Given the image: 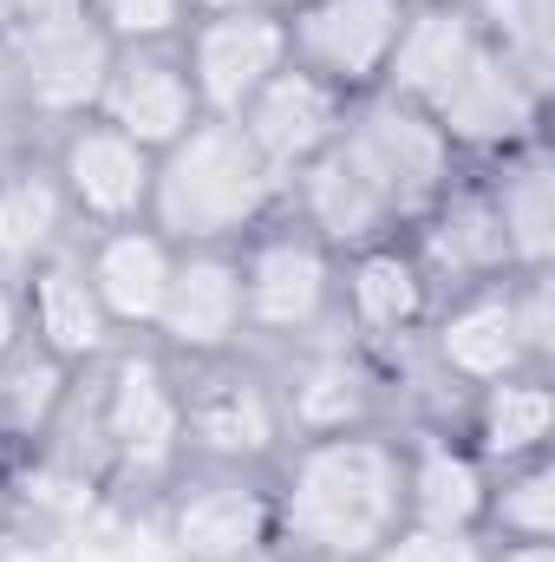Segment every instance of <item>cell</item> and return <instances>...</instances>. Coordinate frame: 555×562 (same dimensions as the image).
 Returning a JSON list of instances; mask_svg holds the SVG:
<instances>
[{
  "mask_svg": "<svg viewBox=\"0 0 555 562\" xmlns=\"http://www.w3.org/2000/svg\"><path fill=\"white\" fill-rule=\"evenodd\" d=\"M112 431H118V445H125L132 458H157V451H163V445L177 438V400L163 393L157 367L132 360V367L118 373V400H112Z\"/></svg>",
  "mask_w": 555,
  "mask_h": 562,
  "instance_id": "ffe728a7",
  "label": "cell"
},
{
  "mask_svg": "<svg viewBox=\"0 0 555 562\" xmlns=\"http://www.w3.org/2000/svg\"><path fill=\"white\" fill-rule=\"evenodd\" d=\"M20 72L39 105H86V99H99V86L112 72V33L86 13L33 20L20 40Z\"/></svg>",
  "mask_w": 555,
  "mask_h": 562,
  "instance_id": "ba28073f",
  "label": "cell"
},
{
  "mask_svg": "<svg viewBox=\"0 0 555 562\" xmlns=\"http://www.w3.org/2000/svg\"><path fill=\"white\" fill-rule=\"evenodd\" d=\"M490 13V53L543 99V79H550V33H555V0H484Z\"/></svg>",
  "mask_w": 555,
  "mask_h": 562,
  "instance_id": "d6986e66",
  "label": "cell"
},
{
  "mask_svg": "<svg viewBox=\"0 0 555 562\" xmlns=\"http://www.w3.org/2000/svg\"><path fill=\"white\" fill-rule=\"evenodd\" d=\"M242 301L269 321V327H301L320 314L327 301V262L314 243H269L249 276H242Z\"/></svg>",
  "mask_w": 555,
  "mask_h": 562,
  "instance_id": "4fadbf2b",
  "label": "cell"
},
{
  "mask_svg": "<svg viewBox=\"0 0 555 562\" xmlns=\"http://www.w3.org/2000/svg\"><path fill=\"white\" fill-rule=\"evenodd\" d=\"M33 307H39V334L59 360H79V353H99L105 347V301L99 288L72 269H46L33 281Z\"/></svg>",
  "mask_w": 555,
  "mask_h": 562,
  "instance_id": "9a60e30c",
  "label": "cell"
},
{
  "mask_svg": "<svg viewBox=\"0 0 555 562\" xmlns=\"http://www.w3.org/2000/svg\"><path fill=\"white\" fill-rule=\"evenodd\" d=\"M497 223H503V243H510V256H523V262H543L550 256V164H523L517 177H510V190H503V203H497Z\"/></svg>",
  "mask_w": 555,
  "mask_h": 562,
  "instance_id": "cb8c5ba5",
  "label": "cell"
},
{
  "mask_svg": "<svg viewBox=\"0 0 555 562\" xmlns=\"http://www.w3.org/2000/svg\"><path fill=\"white\" fill-rule=\"evenodd\" d=\"M13 386H20V393H13L20 419H26V413H46V400H53V367H20Z\"/></svg>",
  "mask_w": 555,
  "mask_h": 562,
  "instance_id": "1f68e13d",
  "label": "cell"
},
{
  "mask_svg": "<svg viewBox=\"0 0 555 562\" xmlns=\"http://www.w3.org/2000/svg\"><path fill=\"white\" fill-rule=\"evenodd\" d=\"M406 504L418 510L424 530H464L484 510V477L464 451H424L418 471L406 477Z\"/></svg>",
  "mask_w": 555,
  "mask_h": 562,
  "instance_id": "ac0fdd59",
  "label": "cell"
},
{
  "mask_svg": "<svg viewBox=\"0 0 555 562\" xmlns=\"http://www.w3.org/2000/svg\"><path fill=\"white\" fill-rule=\"evenodd\" d=\"M477 53H484V33H477L464 13L424 7V13H406L399 46H393V59H386V79L406 92V105H424V112H431V105L477 66Z\"/></svg>",
  "mask_w": 555,
  "mask_h": 562,
  "instance_id": "9c48e42d",
  "label": "cell"
},
{
  "mask_svg": "<svg viewBox=\"0 0 555 562\" xmlns=\"http://www.w3.org/2000/svg\"><path fill=\"white\" fill-rule=\"evenodd\" d=\"M503 562H555L550 543H517V550H503Z\"/></svg>",
  "mask_w": 555,
  "mask_h": 562,
  "instance_id": "836d02e7",
  "label": "cell"
},
{
  "mask_svg": "<svg viewBox=\"0 0 555 562\" xmlns=\"http://www.w3.org/2000/svg\"><path fill=\"white\" fill-rule=\"evenodd\" d=\"M236 314H242V269H229L216 256H190L183 269H170L157 321L170 327L177 347H216V340H229Z\"/></svg>",
  "mask_w": 555,
  "mask_h": 562,
  "instance_id": "7c38bea8",
  "label": "cell"
},
{
  "mask_svg": "<svg viewBox=\"0 0 555 562\" xmlns=\"http://www.w3.org/2000/svg\"><path fill=\"white\" fill-rule=\"evenodd\" d=\"M314 216H320V229H333V236H366V229H380L393 210H386V196L360 177V164H353L347 150H333V157L314 170Z\"/></svg>",
  "mask_w": 555,
  "mask_h": 562,
  "instance_id": "44dd1931",
  "label": "cell"
},
{
  "mask_svg": "<svg viewBox=\"0 0 555 562\" xmlns=\"http://www.w3.org/2000/svg\"><path fill=\"white\" fill-rule=\"evenodd\" d=\"M406 26V0H301L287 26V53L301 72L340 86H366L386 72Z\"/></svg>",
  "mask_w": 555,
  "mask_h": 562,
  "instance_id": "3957f363",
  "label": "cell"
},
{
  "mask_svg": "<svg viewBox=\"0 0 555 562\" xmlns=\"http://www.w3.org/2000/svg\"><path fill=\"white\" fill-rule=\"evenodd\" d=\"M406 510V471L386 445L333 438L301 458L287 491V530L320 557H373Z\"/></svg>",
  "mask_w": 555,
  "mask_h": 562,
  "instance_id": "6da1fadb",
  "label": "cell"
},
{
  "mask_svg": "<svg viewBox=\"0 0 555 562\" xmlns=\"http://www.w3.org/2000/svg\"><path fill=\"white\" fill-rule=\"evenodd\" d=\"M53 223H59V196L46 183L20 177L0 190V256H33L53 236Z\"/></svg>",
  "mask_w": 555,
  "mask_h": 562,
  "instance_id": "484cf974",
  "label": "cell"
},
{
  "mask_svg": "<svg viewBox=\"0 0 555 562\" xmlns=\"http://www.w3.org/2000/svg\"><path fill=\"white\" fill-rule=\"evenodd\" d=\"M431 7H444V0H431Z\"/></svg>",
  "mask_w": 555,
  "mask_h": 562,
  "instance_id": "8d00e7d4",
  "label": "cell"
},
{
  "mask_svg": "<svg viewBox=\"0 0 555 562\" xmlns=\"http://www.w3.org/2000/svg\"><path fill=\"white\" fill-rule=\"evenodd\" d=\"M92 7H99V26L112 40H157L183 13V0H92Z\"/></svg>",
  "mask_w": 555,
  "mask_h": 562,
  "instance_id": "f1b7e54d",
  "label": "cell"
},
{
  "mask_svg": "<svg viewBox=\"0 0 555 562\" xmlns=\"http://www.w3.org/2000/svg\"><path fill=\"white\" fill-rule=\"evenodd\" d=\"M79 562H163V543H157L150 530H138V524H105V530L79 550Z\"/></svg>",
  "mask_w": 555,
  "mask_h": 562,
  "instance_id": "f546056e",
  "label": "cell"
},
{
  "mask_svg": "<svg viewBox=\"0 0 555 562\" xmlns=\"http://www.w3.org/2000/svg\"><path fill=\"white\" fill-rule=\"evenodd\" d=\"M170 269H177V262H170V249H163L157 236L125 229V236H112V243L99 249L92 288H99L105 314H118V321H157L163 288H170Z\"/></svg>",
  "mask_w": 555,
  "mask_h": 562,
  "instance_id": "5bb4252c",
  "label": "cell"
},
{
  "mask_svg": "<svg viewBox=\"0 0 555 562\" xmlns=\"http://www.w3.org/2000/svg\"><path fill=\"white\" fill-rule=\"evenodd\" d=\"M444 360L457 373H471V380H503L523 360L510 301H471V307H457L444 321Z\"/></svg>",
  "mask_w": 555,
  "mask_h": 562,
  "instance_id": "e0dca14e",
  "label": "cell"
},
{
  "mask_svg": "<svg viewBox=\"0 0 555 562\" xmlns=\"http://www.w3.org/2000/svg\"><path fill=\"white\" fill-rule=\"evenodd\" d=\"M287 66V26H281L269 7H242V13H216L203 33H196V53H190V86H196V105L236 119L269 79Z\"/></svg>",
  "mask_w": 555,
  "mask_h": 562,
  "instance_id": "277c9868",
  "label": "cell"
},
{
  "mask_svg": "<svg viewBox=\"0 0 555 562\" xmlns=\"http://www.w3.org/2000/svg\"><path fill=\"white\" fill-rule=\"evenodd\" d=\"M530 119H536V92H530L490 46H484L477 66L431 105V125H438L444 138H464V144H503V138H517Z\"/></svg>",
  "mask_w": 555,
  "mask_h": 562,
  "instance_id": "30bf717a",
  "label": "cell"
},
{
  "mask_svg": "<svg viewBox=\"0 0 555 562\" xmlns=\"http://www.w3.org/2000/svg\"><path fill=\"white\" fill-rule=\"evenodd\" d=\"M7 347H13V307L0 301V360H7Z\"/></svg>",
  "mask_w": 555,
  "mask_h": 562,
  "instance_id": "e575fe53",
  "label": "cell"
},
{
  "mask_svg": "<svg viewBox=\"0 0 555 562\" xmlns=\"http://www.w3.org/2000/svg\"><path fill=\"white\" fill-rule=\"evenodd\" d=\"M79 7H86V0H20L26 20H72Z\"/></svg>",
  "mask_w": 555,
  "mask_h": 562,
  "instance_id": "d6a6232c",
  "label": "cell"
},
{
  "mask_svg": "<svg viewBox=\"0 0 555 562\" xmlns=\"http://www.w3.org/2000/svg\"><path fill=\"white\" fill-rule=\"evenodd\" d=\"M294 7H301V0H294Z\"/></svg>",
  "mask_w": 555,
  "mask_h": 562,
  "instance_id": "74e56055",
  "label": "cell"
},
{
  "mask_svg": "<svg viewBox=\"0 0 555 562\" xmlns=\"http://www.w3.org/2000/svg\"><path fill=\"white\" fill-rule=\"evenodd\" d=\"M66 177H72V196L99 216H132L144 196H150V150L132 144L112 125H86L79 138L66 144Z\"/></svg>",
  "mask_w": 555,
  "mask_h": 562,
  "instance_id": "8fae6325",
  "label": "cell"
},
{
  "mask_svg": "<svg viewBox=\"0 0 555 562\" xmlns=\"http://www.w3.org/2000/svg\"><path fill=\"white\" fill-rule=\"evenodd\" d=\"M203 7H216V13H242V7H262V0H203Z\"/></svg>",
  "mask_w": 555,
  "mask_h": 562,
  "instance_id": "d590c367",
  "label": "cell"
},
{
  "mask_svg": "<svg viewBox=\"0 0 555 562\" xmlns=\"http://www.w3.org/2000/svg\"><path fill=\"white\" fill-rule=\"evenodd\" d=\"M438 249H444L451 262H464V269H490V262H503V256H510L503 223H497V210H490V203H457V210L444 216Z\"/></svg>",
  "mask_w": 555,
  "mask_h": 562,
  "instance_id": "4316f807",
  "label": "cell"
},
{
  "mask_svg": "<svg viewBox=\"0 0 555 562\" xmlns=\"http://www.w3.org/2000/svg\"><path fill=\"white\" fill-rule=\"evenodd\" d=\"M236 119H242V132L256 138V150L269 164H301L320 144H333V132H340V92L327 79L301 72V66H281Z\"/></svg>",
  "mask_w": 555,
  "mask_h": 562,
  "instance_id": "52a82bcc",
  "label": "cell"
},
{
  "mask_svg": "<svg viewBox=\"0 0 555 562\" xmlns=\"http://www.w3.org/2000/svg\"><path fill=\"white\" fill-rule=\"evenodd\" d=\"M497 517H503V530H517L523 543H543V537L555 530V477H550V471L517 477V484L503 491Z\"/></svg>",
  "mask_w": 555,
  "mask_h": 562,
  "instance_id": "83f0119b",
  "label": "cell"
},
{
  "mask_svg": "<svg viewBox=\"0 0 555 562\" xmlns=\"http://www.w3.org/2000/svg\"><path fill=\"white\" fill-rule=\"evenodd\" d=\"M196 438L209 445V451H262L269 438H275V419H269V406H262V393L256 386H223V393H209L196 413Z\"/></svg>",
  "mask_w": 555,
  "mask_h": 562,
  "instance_id": "603a6c76",
  "label": "cell"
},
{
  "mask_svg": "<svg viewBox=\"0 0 555 562\" xmlns=\"http://www.w3.org/2000/svg\"><path fill=\"white\" fill-rule=\"evenodd\" d=\"M256 543H262V504L249 491H203L177 517V550L183 557L229 562V557H249Z\"/></svg>",
  "mask_w": 555,
  "mask_h": 562,
  "instance_id": "2e32d148",
  "label": "cell"
},
{
  "mask_svg": "<svg viewBox=\"0 0 555 562\" xmlns=\"http://www.w3.org/2000/svg\"><path fill=\"white\" fill-rule=\"evenodd\" d=\"M340 150H347V157L360 164V177L386 196V210L418 203V196L438 183V170H444V132H438L431 119H418V105H386V112H373Z\"/></svg>",
  "mask_w": 555,
  "mask_h": 562,
  "instance_id": "5b68a950",
  "label": "cell"
},
{
  "mask_svg": "<svg viewBox=\"0 0 555 562\" xmlns=\"http://www.w3.org/2000/svg\"><path fill=\"white\" fill-rule=\"evenodd\" d=\"M269 157L236 119L216 125H190L170 144V164L150 177L157 190V216L177 236H223L236 223H249L269 196Z\"/></svg>",
  "mask_w": 555,
  "mask_h": 562,
  "instance_id": "7a4b0ae2",
  "label": "cell"
},
{
  "mask_svg": "<svg viewBox=\"0 0 555 562\" xmlns=\"http://www.w3.org/2000/svg\"><path fill=\"white\" fill-rule=\"evenodd\" d=\"M353 307L373 327H412L418 307H424V281H418V269L399 249H373L353 269Z\"/></svg>",
  "mask_w": 555,
  "mask_h": 562,
  "instance_id": "7402d4cb",
  "label": "cell"
},
{
  "mask_svg": "<svg viewBox=\"0 0 555 562\" xmlns=\"http://www.w3.org/2000/svg\"><path fill=\"white\" fill-rule=\"evenodd\" d=\"M99 99H105L112 132H125V138L144 144V150H170V144L196 125V86L183 79V66L150 59V53L112 59Z\"/></svg>",
  "mask_w": 555,
  "mask_h": 562,
  "instance_id": "8992f818",
  "label": "cell"
},
{
  "mask_svg": "<svg viewBox=\"0 0 555 562\" xmlns=\"http://www.w3.org/2000/svg\"><path fill=\"white\" fill-rule=\"evenodd\" d=\"M550 438V393L543 386H497L490 406H484V445L497 458H517V451H536Z\"/></svg>",
  "mask_w": 555,
  "mask_h": 562,
  "instance_id": "d4e9b609",
  "label": "cell"
},
{
  "mask_svg": "<svg viewBox=\"0 0 555 562\" xmlns=\"http://www.w3.org/2000/svg\"><path fill=\"white\" fill-rule=\"evenodd\" d=\"M380 562H477V550L464 543V530H412Z\"/></svg>",
  "mask_w": 555,
  "mask_h": 562,
  "instance_id": "4dcf8cb0",
  "label": "cell"
}]
</instances>
